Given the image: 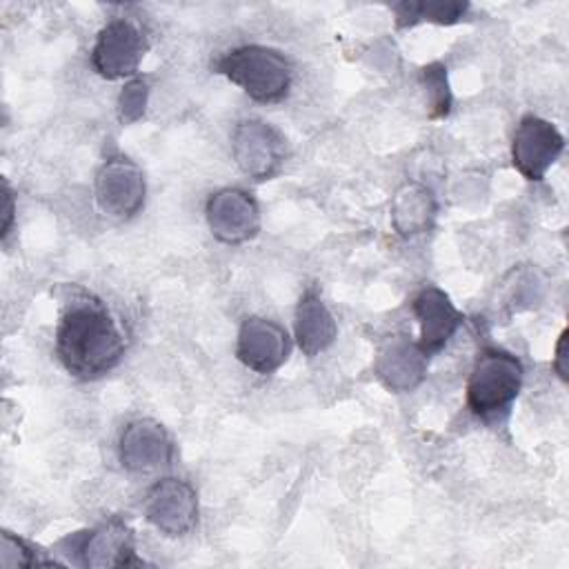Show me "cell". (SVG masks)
Here are the masks:
<instances>
[{"mask_svg":"<svg viewBox=\"0 0 569 569\" xmlns=\"http://www.w3.org/2000/svg\"><path fill=\"white\" fill-rule=\"evenodd\" d=\"M124 347L127 342L120 327L98 300H76L58 320V360L80 380H96L109 373L124 356Z\"/></svg>","mask_w":569,"mask_h":569,"instance_id":"6da1fadb","label":"cell"},{"mask_svg":"<svg viewBox=\"0 0 569 569\" xmlns=\"http://www.w3.org/2000/svg\"><path fill=\"white\" fill-rule=\"evenodd\" d=\"M213 67L251 100L264 104L287 98L293 80V69L284 53L264 44L236 47L222 53Z\"/></svg>","mask_w":569,"mask_h":569,"instance_id":"7a4b0ae2","label":"cell"},{"mask_svg":"<svg viewBox=\"0 0 569 569\" xmlns=\"http://www.w3.org/2000/svg\"><path fill=\"white\" fill-rule=\"evenodd\" d=\"M522 362L502 349H482L467 380V407L478 418L505 413L522 387Z\"/></svg>","mask_w":569,"mask_h":569,"instance_id":"3957f363","label":"cell"},{"mask_svg":"<svg viewBox=\"0 0 569 569\" xmlns=\"http://www.w3.org/2000/svg\"><path fill=\"white\" fill-rule=\"evenodd\" d=\"M231 153L244 176L262 182L280 173L287 144L273 124L260 118H244L231 133Z\"/></svg>","mask_w":569,"mask_h":569,"instance_id":"277c9868","label":"cell"},{"mask_svg":"<svg viewBox=\"0 0 569 569\" xmlns=\"http://www.w3.org/2000/svg\"><path fill=\"white\" fill-rule=\"evenodd\" d=\"M93 196L96 204L102 213L116 220H127L133 218L147 196V182L142 169L124 158L116 156L102 162V167L96 173V184H93Z\"/></svg>","mask_w":569,"mask_h":569,"instance_id":"5b68a950","label":"cell"},{"mask_svg":"<svg viewBox=\"0 0 569 569\" xmlns=\"http://www.w3.org/2000/svg\"><path fill=\"white\" fill-rule=\"evenodd\" d=\"M147 42L140 29L127 18L109 20L91 49V67L107 80L133 76L144 58Z\"/></svg>","mask_w":569,"mask_h":569,"instance_id":"8992f818","label":"cell"},{"mask_svg":"<svg viewBox=\"0 0 569 569\" xmlns=\"http://www.w3.org/2000/svg\"><path fill=\"white\" fill-rule=\"evenodd\" d=\"M147 520L164 536H187L198 522L196 489L182 478H162L144 496Z\"/></svg>","mask_w":569,"mask_h":569,"instance_id":"52a82bcc","label":"cell"},{"mask_svg":"<svg viewBox=\"0 0 569 569\" xmlns=\"http://www.w3.org/2000/svg\"><path fill=\"white\" fill-rule=\"evenodd\" d=\"M565 149V138L549 120L540 116H525L511 140L513 167L527 180H542L549 167L558 160Z\"/></svg>","mask_w":569,"mask_h":569,"instance_id":"ba28073f","label":"cell"},{"mask_svg":"<svg viewBox=\"0 0 569 569\" xmlns=\"http://www.w3.org/2000/svg\"><path fill=\"white\" fill-rule=\"evenodd\" d=\"M207 224L224 244H240L258 236L260 231V209L258 202L242 189L224 187L209 196Z\"/></svg>","mask_w":569,"mask_h":569,"instance_id":"9c48e42d","label":"cell"},{"mask_svg":"<svg viewBox=\"0 0 569 569\" xmlns=\"http://www.w3.org/2000/svg\"><path fill=\"white\" fill-rule=\"evenodd\" d=\"M236 356L256 373H273L289 358V336L276 320L251 316L240 325Z\"/></svg>","mask_w":569,"mask_h":569,"instance_id":"30bf717a","label":"cell"},{"mask_svg":"<svg viewBox=\"0 0 569 569\" xmlns=\"http://www.w3.org/2000/svg\"><path fill=\"white\" fill-rule=\"evenodd\" d=\"M429 356L409 336H389L376 353L373 371L378 380L393 393L413 391L427 373Z\"/></svg>","mask_w":569,"mask_h":569,"instance_id":"8fae6325","label":"cell"},{"mask_svg":"<svg viewBox=\"0 0 569 569\" xmlns=\"http://www.w3.org/2000/svg\"><path fill=\"white\" fill-rule=\"evenodd\" d=\"M173 442L167 429L153 418L131 420L118 440V458L127 471H153L171 460Z\"/></svg>","mask_w":569,"mask_h":569,"instance_id":"7c38bea8","label":"cell"},{"mask_svg":"<svg viewBox=\"0 0 569 569\" xmlns=\"http://www.w3.org/2000/svg\"><path fill=\"white\" fill-rule=\"evenodd\" d=\"M413 313L420 325V349L431 356L438 353L451 336L458 331L462 316L456 309V305L449 300V296L438 287H425L413 298Z\"/></svg>","mask_w":569,"mask_h":569,"instance_id":"4fadbf2b","label":"cell"},{"mask_svg":"<svg viewBox=\"0 0 569 569\" xmlns=\"http://www.w3.org/2000/svg\"><path fill=\"white\" fill-rule=\"evenodd\" d=\"M78 556L84 567L93 569L140 565V560H136L133 533L118 518H111L84 533L78 547Z\"/></svg>","mask_w":569,"mask_h":569,"instance_id":"5bb4252c","label":"cell"},{"mask_svg":"<svg viewBox=\"0 0 569 569\" xmlns=\"http://www.w3.org/2000/svg\"><path fill=\"white\" fill-rule=\"evenodd\" d=\"M391 224L393 229L405 236H418L425 233L433 227L436 213H438V202L433 191L416 180L402 182L393 198H391Z\"/></svg>","mask_w":569,"mask_h":569,"instance_id":"9a60e30c","label":"cell"},{"mask_svg":"<svg viewBox=\"0 0 569 569\" xmlns=\"http://www.w3.org/2000/svg\"><path fill=\"white\" fill-rule=\"evenodd\" d=\"M293 329L296 342L307 358H313L329 349L338 336V327L331 311L313 289H307L300 296Z\"/></svg>","mask_w":569,"mask_h":569,"instance_id":"2e32d148","label":"cell"},{"mask_svg":"<svg viewBox=\"0 0 569 569\" xmlns=\"http://www.w3.org/2000/svg\"><path fill=\"white\" fill-rule=\"evenodd\" d=\"M398 27H411L416 22H436V24H456L467 11L469 2H400L393 7Z\"/></svg>","mask_w":569,"mask_h":569,"instance_id":"e0dca14e","label":"cell"},{"mask_svg":"<svg viewBox=\"0 0 569 569\" xmlns=\"http://www.w3.org/2000/svg\"><path fill=\"white\" fill-rule=\"evenodd\" d=\"M33 565H51V560L40 558L38 551L24 542L22 538L2 531L0 536V567L18 569V567H33Z\"/></svg>","mask_w":569,"mask_h":569,"instance_id":"ac0fdd59","label":"cell"},{"mask_svg":"<svg viewBox=\"0 0 569 569\" xmlns=\"http://www.w3.org/2000/svg\"><path fill=\"white\" fill-rule=\"evenodd\" d=\"M422 82L429 91L431 116H447L451 107V93L447 82V69L440 62H433L422 69Z\"/></svg>","mask_w":569,"mask_h":569,"instance_id":"d6986e66","label":"cell"},{"mask_svg":"<svg viewBox=\"0 0 569 569\" xmlns=\"http://www.w3.org/2000/svg\"><path fill=\"white\" fill-rule=\"evenodd\" d=\"M147 96H149V87L144 80L136 78L131 82L124 84V89L120 91L118 98V118L124 124H131L136 120L142 118L144 107H147Z\"/></svg>","mask_w":569,"mask_h":569,"instance_id":"ffe728a7","label":"cell"},{"mask_svg":"<svg viewBox=\"0 0 569 569\" xmlns=\"http://www.w3.org/2000/svg\"><path fill=\"white\" fill-rule=\"evenodd\" d=\"M13 213H16V200H13V191L9 187L7 180H2V227H0V236L7 238L13 224Z\"/></svg>","mask_w":569,"mask_h":569,"instance_id":"44dd1931","label":"cell"},{"mask_svg":"<svg viewBox=\"0 0 569 569\" xmlns=\"http://www.w3.org/2000/svg\"><path fill=\"white\" fill-rule=\"evenodd\" d=\"M553 371L560 380H567V331L560 333L556 342V356H553Z\"/></svg>","mask_w":569,"mask_h":569,"instance_id":"7402d4cb","label":"cell"}]
</instances>
